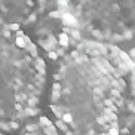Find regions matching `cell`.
Segmentation results:
<instances>
[{"label": "cell", "mask_w": 135, "mask_h": 135, "mask_svg": "<svg viewBox=\"0 0 135 135\" xmlns=\"http://www.w3.org/2000/svg\"><path fill=\"white\" fill-rule=\"evenodd\" d=\"M20 135H61L51 117H37L28 120Z\"/></svg>", "instance_id": "5b68a950"}, {"label": "cell", "mask_w": 135, "mask_h": 135, "mask_svg": "<svg viewBox=\"0 0 135 135\" xmlns=\"http://www.w3.org/2000/svg\"><path fill=\"white\" fill-rule=\"evenodd\" d=\"M48 65L22 30L0 27V132L24 126L48 95Z\"/></svg>", "instance_id": "7a4b0ae2"}, {"label": "cell", "mask_w": 135, "mask_h": 135, "mask_svg": "<svg viewBox=\"0 0 135 135\" xmlns=\"http://www.w3.org/2000/svg\"><path fill=\"white\" fill-rule=\"evenodd\" d=\"M0 135H6V134H4V132H0Z\"/></svg>", "instance_id": "8992f818"}, {"label": "cell", "mask_w": 135, "mask_h": 135, "mask_svg": "<svg viewBox=\"0 0 135 135\" xmlns=\"http://www.w3.org/2000/svg\"><path fill=\"white\" fill-rule=\"evenodd\" d=\"M76 25L91 40L120 43L135 37V0H65Z\"/></svg>", "instance_id": "3957f363"}, {"label": "cell", "mask_w": 135, "mask_h": 135, "mask_svg": "<svg viewBox=\"0 0 135 135\" xmlns=\"http://www.w3.org/2000/svg\"><path fill=\"white\" fill-rule=\"evenodd\" d=\"M54 0H0V27L22 30L33 24Z\"/></svg>", "instance_id": "277c9868"}, {"label": "cell", "mask_w": 135, "mask_h": 135, "mask_svg": "<svg viewBox=\"0 0 135 135\" xmlns=\"http://www.w3.org/2000/svg\"><path fill=\"white\" fill-rule=\"evenodd\" d=\"M48 107L61 135H126L135 123V62L116 45L82 42L55 65Z\"/></svg>", "instance_id": "6da1fadb"}]
</instances>
